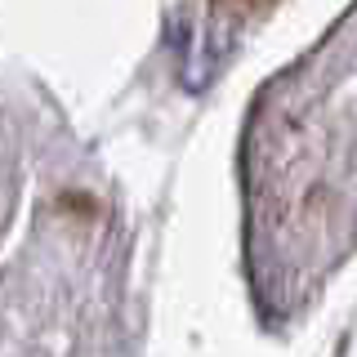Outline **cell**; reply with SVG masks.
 <instances>
[{"label":"cell","mask_w":357,"mask_h":357,"mask_svg":"<svg viewBox=\"0 0 357 357\" xmlns=\"http://www.w3.org/2000/svg\"><path fill=\"white\" fill-rule=\"evenodd\" d=\"M232 9H259V5H268V0H228Z\"/></svg>","instance_id":"6da1fadb"}]
</instances>
